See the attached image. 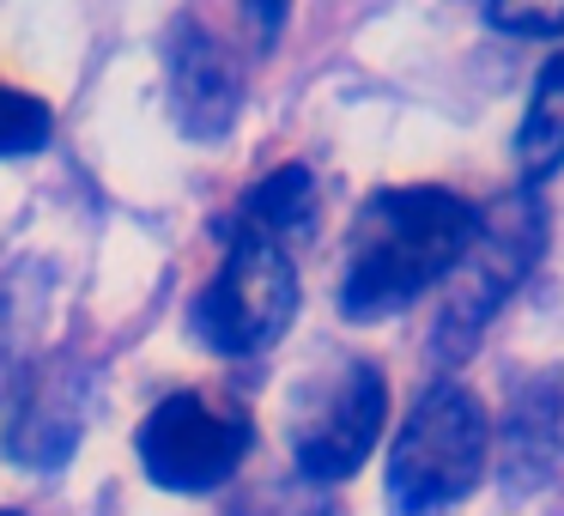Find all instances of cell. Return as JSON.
Segmentation results:
<instances>
[{"instance_id": "cell-1", "label": "cell", "mask_w": 564, "mask_h": 516, "mask_svg": "<svg viewBox=\"0 0 564 516\" xmlns=\"http://www.w3.org/2000/svg\"><path fill=\"white\" fill-rule=\"evenodd\" d=\"M479 237V207L455 189H382L358 207L340 268V316H401L419 292L449 280Z\"/></svg>"}, {"instance_id": "cell-2", "label": "cell", "mask_w": 564, "mask_h": 516, "mask_svg": "<svg viewBox=\"0 0 564 516\" xmlns=\"http://www.w3.org/2000/svg\"><path fill=\"white\" fill-rule=\"evenodd\" d=\"M486 407L462 383H431L389 450V516H443L486 474Z\"/></svg>"}, {"instance_id": "cell-3", "label": "cell", "mask_w": 564, "mask_h": 516, "mask_svg": "<svg viewBox=\"0 0 564 516\" xmlns=\"http://www.w3.org/2000/svg\"><path fill=\"white\" fill-rule=\"evenodd\" d=\"M540 244H546V219H540L534 195H510L503 207L479 213V237L462 256V268L449 273V298H443V316H437L443 365H455V358H467L479 346L491 316L510 304V292L540 261Z\"/></svg>"}, {"instance_id": "cell-4", "label": "cell", "mask_w": 564, "mask_h": 516, "mask_svg": "<svg viewBox=\"0 0 564 516\" xmlns=\"http://www.w3.org/2000/svg\"><path fill=\"white\" fill-rule=\"evenodd\" d=\"M297 316V268L285 256V244L261 232H237L231 249H225L219 273L207 280L200 292V334H207L213 353H231V358H249V353H268Z\"/></svg>"}, {"instance_id": "cell-5", "label": "cell", "mask_w": 564, "mask_h": 516, "mask_svg": "<svg viewBox=\"0 0 564 516\" xmlns=\"http://www.w3.org/2000/svg\"><path fill=\"white\" fill-rule=\"evenodd\" d=\"M382 419H389V383H382V370L370 358L334 365L322 383H310V395L292 413L297 474L322 492L352 480L370 462V450H377Z\"/></svg>"}, {"instance_id": "cell-6", "label": "cell", "mask_w": 564, "mask_h": 516, "mask_svg": "<svg viewBox=\"0 0 564 516\" xmlns=\"http://www.w3.org/2000/svg\"><path fill=\"white\" fill-rule=\"evenodd\" d=\"M140 467L164 492H213L243 467L256 426L243 407L213 401L200 389H176L140 419Z\"/></svg>"}, {"instance_id": "cell-7", "label": "cell", "mask_w": 564, "mask_h": 516, "mask_svg": "<svg viewBox=\"0 0 564 516\" xmlns=\"http://www.w3.org/2000/svg\"><path fill=\"white\" fill-rule=\"evenodd\" d=\"M164 74H171V110L183 135L195 140H225L243 104V74H237L231 50L213 37L200 19H176L171 50H164Z\"/></svg>"}, {"instance_id": "cell-8", "label": "cell", "mask_w": 564, "mask_h": 516, "mask_svg": "<svg viewBox=\"0 0 564 516\" xmlns=\"http://www.w3.org/2000/svg\"><path fill=\"white\" fill-rule=\"evenodd\" d=\"M564 462V377L540 370V377L516 383L510 407H503L498 431V474L510 492H540Z\"/></svg>"}, {"instance_id": "cell-9", "label": "cell", "mask_w": 564, "mask_h": 516, "mask_svg": "<svg viewBox=\"0 0 564 516\" xmlns=\"http://www.w3.org/2000/svg\"><path fill=\"white\" fill-rule=\"evenodd\" d=\"M516 171L522 183H546L552 171H564V50H552L534 79V98L516 128Z\"/></svg>"}, {"instance_id": "cell-10", "label": "cell", "mask_w": 564, "mask_h": 516, "mask_svg": "<svg viewBox=\"0 0 564 516\" xmlns=\"http://www.w3.org/2000/svg\"><path fill=\"white\" fill-rule=\"evenodd\" d=\"M243 225L261 237H273V244L310 232V225H316V176H310L304 164H280L273 176H261L243 201Z\"/></svg>"}, {"instance_id": "cell-11", "label": "cell", "mask_w": 564, "mask_h": 516, "mask_svg": "<svg viewBox=\"0 0 564 516\" xmlns=\"http://www.w3.org/2000/svg\"><path fill=\"white\" fill-rule=\"evenodd\" d=\"M225 516H340V510H334V498L322 486H310V480H268V486L243 492Z\"/></svg>"}, {"instance_id": "cell-12", "label": "cell", "mask_w": 564, "mask_h": 516, "mask_svg": "<svg viewBox=\"0 0 564 516\" xmlns=\"http://www.w3.org/2000/svg\"><path fill=\"white\" fill-rule=\"evenodd\" d=\"M55 116L43 98H31V92H13L0 86V159H13V152H37L43 140H50Z\"/></svg>"}, {"instance_id": "cell-13", "label": "cell", "mask_w": 564, "mask_h": 516, "mask_svg": "<svg viewBox=\"0 0 564 516\" xmlns=\"http://www.w3.org/2000/svg\"><path fill=\"white\" fill-rule=\"evenodd\" d=\"M486 25L516 31V37H564V7H491Z\"/></svg>"}, {"instance_id": "cell-14", "label": "cell", "mask_w": 564, "mask_h": 516, "mask_svg": "<svg viewBox=\"0 0 564 516\" xmlns=\"http://www.w3.org/2000/svg\"><path fill=\"white\" fill-rule=\"evenodd\" d=\"M0 516H19V510H0Z\"/></svg>"}]
</instances>
